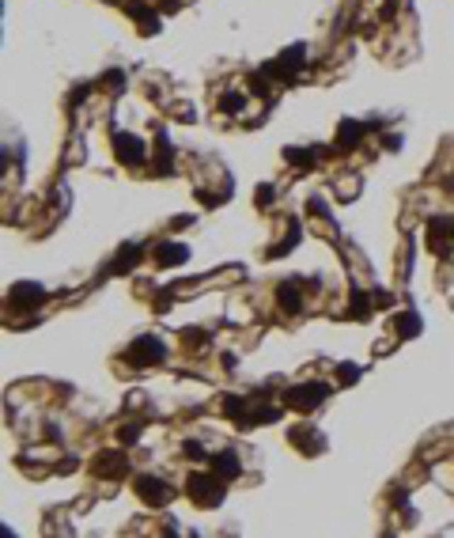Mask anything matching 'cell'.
<instances>
[{
  "label": "cell",
  "mask_w": 454,
  "mask_h": 538,
  "mask_svg": "<svg viewBox=\"0 0 454 538\" xmlns=\"http://www.w3.org/2000/svg\"><path fill=\"white\" fill-rule=\"evenodd\" d=\"M352 315H356V318H363V315H368V296L352 292Z\"/></svg>",
  "instance_id": "obj_17"
},
{
  "label": "cell",
  "mask_w": 454,
  "mask_h": 538,
  "mask_svg": "<svg viewBox=\"0 0 454 538\" xmlns=\"http://www.w3.org/2000/svg\"><path fill=\"white\" fill-rule=\"evenodd\" d=\"M276 300H280V307H284V311H299V307H303L299 284H280V288H276Z\"/></svg>",
  "instance_id": "obj_12"
},
{
  "label": "cell",
  "mask_w": 454,
  "mask_h": 538,
  "mask_svg": "<svg viewBox=\"0 0 454 538\" xmlns=\"http://www.w3.org/2000/svg\"><path fill=\"white\" fill-rule=\"evenodd\" d=\"M397 334H402V337L420 334V318L416 315H402V318H397Z\"/></svg>",
  "instance_id": "obj_16"
},
{
  "label": "cell",
  "mask_w": 454,
  "mask_h": 538,
  "mask_svg": "<svg viewBox=\"0 0 454 538\" xmlns=\"http://www.w3.org/2000/svg\"><path fill=\"white\" fill-rule=\"evenodd\" d=\"M288 436H292V444H295V447H299V452H303V455H318V452H322V447H326V440H322V436L314 432L311 425H299V428H292V432H288Z\"/></svg>",
  "instance_id": "obj_7"
},
{
  "label": "cell",
  "mask_w": 454,
  "mask_h": 538,
  "mask_svg": "<svg viewBox=\"0 0 454 538\" xmlns=\"http://www.w3.org/2000/svg\"><path fill=\"white\" fill-rule=\"evenodd\" d=\"M337 376H341V383H352V379H360V368H348V364H341V371H337Z\"/></svg>",
  "instance_id": "obj_18"
},
{
  "label": "cell",
  "mask_w": 454,
  "mask_h": 538,
  "mask_svg": "<svg viewBox=\"0 0 454 538\" xmlns=\"http://www.w3.org/2000/svg\"><path fill=\"white\" fill-rule=\"evenodd\" d=\"M42 296H46V292H42L38 284H16V288H12V303L16 307H35Z\"/></svg>",
  "instance_id": "obj_11"
},
{
  "label": "cell",
  "mask_w": 454,
  "mask_h": 538,
  "mask_svg": "<svg viewBox=\"0 0 454 538\" xmlns=\"http://www.w3.org/2000/svg\"><path fill=\"white\" fill-rule=\"evenodd\" d=\"M258 201H261V205L273 201V186H261V190H258Z\"/></svg>",
  "instance_id": "obj_19"
},
{
  "label": "cell",
  "mask_w": 454,
  "mask_h": 538,
  "mask_svg": "<svg viewBox=\"0 0 454 538\" xmlns=\"http://www.w3.org/2000/svg\"><path fill=\"white\" fill-rule=\"evenodd\" d=\"M242 106H246V99H242L239 91H227L224 99H220V111H224V114H239Z\"/></svg>",
  "instance_id": "obj_15"
},
{
  "label": "cell",
  "mask_w": 454,
  "mask_h": 538,
  "mask_svg": "<svg viewBox=\"0 0 454 538\" xmlns=\"http://www.w3.org/2000/svg\"><path fill=\"white\" fill-rule=\"evenodd\" d=\"M450 243H454V220H431L428 224V247L436 254H450Z\"/></svg>",
  "instance_id": "obj_6"
},
{
  "label": "cell",
  "mask_w": 454,
  "mask_h": 538,
  "mask_svg": "<svg viewBox=\"0 0 454 538\" xmlns=\"http://www.w3.org/2000/svg\"><path fill=\"white\" fill-rule=\"evenodd\" d=\"M447 190H454V179H447Z\"/></svg>",
  "instance_id": "obj_20"
},
{
  "label": "cell",
  "mask_w": 454,
  "mask_h": 538,
  "mask_svg": "<svg viewBox=\"0 0 454 538\" xmlns=\"http://www.w3.org/2000/svg\"><path fill=\"white\" fill-rule=\"evenodd\" d=\"M363 133H368V125H360V122H352V118H345V122L337 125V148H356Z\"/></svg>",
  "instance_id": "obj_8"
},
{
  "label": "cell",
  "mask_w": 454,
  "mask_h": 538,
  "mask_svg": "<svg viewBox=\"0 0 454 538\" xmlns=\"http://www.w3.org/2000/svg\"><path fill=\"white\" fill-rule=\"evenodd\" d=\"M132 262H140V247L137 243H129V247H121V254L114 258V273H125Z\"/></svg>",
  "instance_id": "obj_14"
},
{
  "label": "cell",
  "mask_w": 454,
  "mask_h": 538,
  "mask_svg": "<svg viewBox=\"0 0 454 538\" xmlns=\"http://www.w3.org/2000/svg\"><path fill=\"white\" fill-rule=\"evenodd\" d=\"M284 159L295 163V167H311V163L318 159V152L314 148H284Z\"/></svg>",
  "instance_id": "obj_13"
},
{
  "label": "cell",
  "mask_w": 454,
  "mask_h": 538,
  "mask_svg": "<svg viewBox=\"0 0 454 538\" xmlns=\"http://www.w3.org/2000/svg\"><path fill=\"white\" fill-rule=\"evenodd\" d=\"M4 538H12V531H8V527H4Z\"/></svg>",
  "instance_id": "obj_21"
},
{
  "label": "cell",
  "mask_w": 454,
  "mask_h": 538,
  "mask_svg": "<svg viewBox=\"0 0 454 538\" xmlns=\"http://www.w3.org/2000/svg\"><path fill=\"white\" fill-rule=\"evenodd\" d=\"M129 357H132V364H156V360H163V342L152 337V334H144V337L132 342Z\"/></svg>",
  "instance_id": "obj_5"
},
{
  "label": "cell",
  "mask_w": 454,
  "mask_h": 538,
  "mask_svg": "<svg viewBox=\"0 0 454 538\" xmlns=\"http://www.w3.org/2000/svg\"><path fill=\"white\" fill-rule=\"evenodd\" d=\"M137 493H140L144 504H152V508H159V504H167V500L174 497V489L167 486V481H163V478H152V474L137 478Z\"/></svg>",
  "instance_id": "obj_4"
},
{
  "label": "cell",
  "mask_w": 454,
  "mask_h": 538,
  "mask_svg": "<svg viewBox=\"0 0 454 538\" xmlns=\"http://www.w3.org/2000/svg\"><path fill=\"white\" fill-rule=\"evenodd\" d=\"M190 497L197 504H205V508H216V504L227 497V481L220 474H193L190 478Z\"/></svg>",
  "instance_id": "obj_1"
},
{
  "label": "cell",
  "mask_w": 454,
  "mask_h": 538,
  "mask_svg": "<svg viewBox=\"0 0 454 538\" xmlns=\"http://www.w3.org/2000/svg\"><path fill=\"white\" fill-rule=\"evenodd\" d=\"M326 394H329L326 383H299V387H292L284 394V402L292 410H314L318 402H326Z\"/></svg>",
  "instance_id": "obj_2"
},
{
  "label": "cell",
  "mask_w": 454,
  "mask_h": 538,
  "mask_svg": "<svg viewBox=\"0 0 454 538\" xmlns=\"http://www.w3.org/2000/svg\"><path fill=\"white\" fill-rule=\"evenodd\" d=\"M114 152H118V159L125 163V167H137V163L148 159V145H144L140 137H132V133H118L114 137Z\"/></svg>",
  "instance_id": "obj_3"
},
{
  "label": "cell",
  "mask_w": 454,
  "mask_h": 538,
  "mask_svg": "<svg viewBox=\"0 0 454 538\" xmlns=\"http://www.w3.org/2000/svg\"><path fill=\"white\" fill-rule=\"evenodd\" d=\"M156 258L163 262V266H182L186 258H190V247H182V243H163L156 250Z\"/></svg>",
  "instance_id": "obj_10"
},
{
  "label": "cell",
  "mask_w": 454,
  "mask_h": 538,
  "mask_svg": "<svg viewBox=\"0 0 454 538\" xmlns=\"http://www.w3.org/2000/svg\"><path fill=\"white\" fill-rule=\"evenodd\" d=\"M212 470H216L224 481L239 478V470H242V466H239V455H235V452H216V455H212Z\"/></svg>",
  "instance_id": "obj_9"
}]
</instances>
